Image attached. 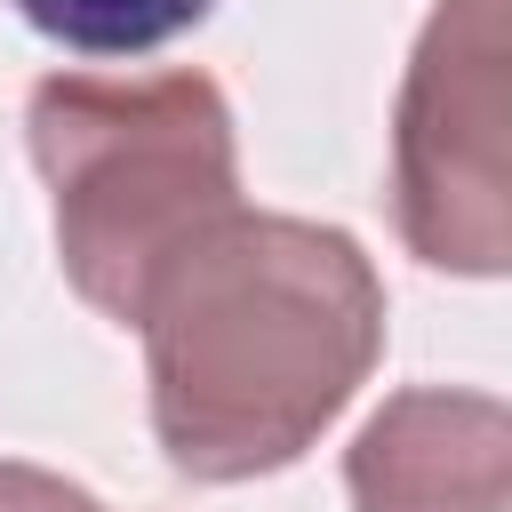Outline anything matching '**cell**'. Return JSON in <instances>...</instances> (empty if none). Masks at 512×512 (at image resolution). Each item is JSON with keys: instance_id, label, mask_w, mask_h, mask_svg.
Masks as SVG:
<instances>
[{"instance_id": "cell-1", "label": "cell", "mask_w": 512, "mask_h": 512, "mask_svg": "<svg viewBox=\"0 0 512 512\" xmlns=\"http://www.w3.org/2000/svg\"><path fill=\"white\" fill-rule=\"evenodd\" d=\"M368 344V280L344 240L296 224H240L200 240L176 312H160V432L184 472H248L256 448V360L288 376L320 424Z\"/></svg>"}, {"instance_id": "cell-3", "label": "cell", "mask_w": 512, "mask_h": 512, "mask_svg": "<svg viewBox=\"0 0 512 512\" xmlns=\"http://www.w3.org/2000/svg\"><path fill=\"white\" fill-rule=\"evenodd\" d=\"M32 32L80 48V56H144L192 32L216 0H16Z\"/></svg>"}, {"instance_id": "cell-2", "label": "cell", "mask_w": 512, "mask_h": 512, "mask_svg": "<svg viewBox=\"0 0 512 512\" xmlns=\"http://www.w3.org/2000/svg\"><path fill=\"white\" fill-rule=\"evenodd\" d=\"M40 160L64 208V256L96 304L144 320L152 280L168 272V240L224 208V112L200 80H168L144 96H104L88 80H56L32 104Z\"/></svg>"}]
</instances>
